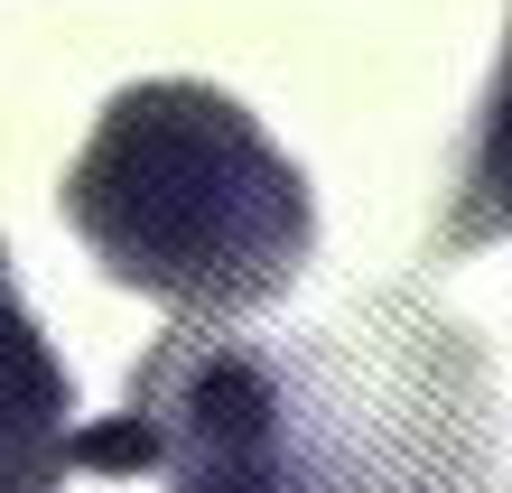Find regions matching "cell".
Masks as SVG:
<instances>
[{
	"mask_svg": "<svg viewBox=\"0 0 512 493\" xmlns=\"http://www.w3.org/2000/svg\"><path fill=\"white\" fill-rule=\"evenodd\" d=\"M66 224L122 289L177 317H252L317 242L308 177L215 84H131L66 168Z\"/></svg>",
	"mask_w": 512,
	"mask_h": 493,
	"instance_id": "obj_1",
	"label": "cell"
},
{
	"mask_svg": "<svg viewBox=\"0 0 512 493\" xmlns=\"http://www.w3.org/2000/svg\"><path fill=\"white\" fill-rule=\"evenodd\" d=\"M475 196L512 224V47H503V84L485 103V140H475Z\"/></svg>",
	"mask_w": 512,
	"mask_h": 493,
	"instance_id": "obj_4",
	"label": "cell"
},
{
	"mask_svg": "<svg viewBox=\"0 0 512 493\" xmlns=\"http://www.w3.org/2000/svg\"><path fill=\"white\" fill-rule=\"evenodd\" d=\"M75 466H94V475H131V466H159V428H149L140 410L103 419V428H75Z\"/></svg>",
	"mask_w": 512,
	"mask_h": 493,
	"instance_id": "obj_5",
	"label": "cell"
},
{
	"mask_svg": "<svg viewBox=\"0 0 512 493\" xmlns=\"http://www.w3.org/2000/svg\"><path fill=\"white\" fill-rule=\"evenodd\" d=\"M75 466V382L19 317L0 270V493H56Z\"/></svg>",
	"mask_w": 512,
	"mask_h": 493,
	"instance_id": "obj_2",
	"label": "cell"
},
{
	"mask_svg": "<svg viewBox=\"0 0 512 493\" xmlns=\"http://www.w3.org/2000/svg\"><path fill=\"white\" fill-rule=\"evenodd\" d=\"M177 493H289V410L261 447H215V456H177L168 466Z\"/></svg>",
	"mask_w": 512,
	"mask_h": 493,
	"instance_id": "obj_3",
	"label": "cell"
}]
</instances>
